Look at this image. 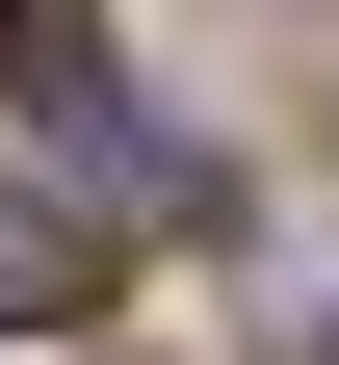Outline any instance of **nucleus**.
<instances>
[{"label":"nucleus","mask_w":339,"mask_h":365,"mask_svg":"<svg viewBox=\"0 0 339 365\" xmlns=\"http://www.w3.org/2000/svg\"><path fill=\"white\" fill-rule=\"evenodd\" d=\"M0 78H26V105H79V78H105V26H79V0H0Z\"/></svg>","instance_id":"f257e3e1"},{"label":"nucleus","mask_w":339,"mask_h":365,"mask_svg":"<svg viewBox=\"0 0 339 365\" xmlns=\"http://www.w3.org/2000/svg\"><path fill=\"white\" fill-rule=\"evenodd\" d=\"M79 261H53V209H26V182H0V339H26V313H53Z\"/></svg>","instance_id":"f03ea898"}]
</instances>
